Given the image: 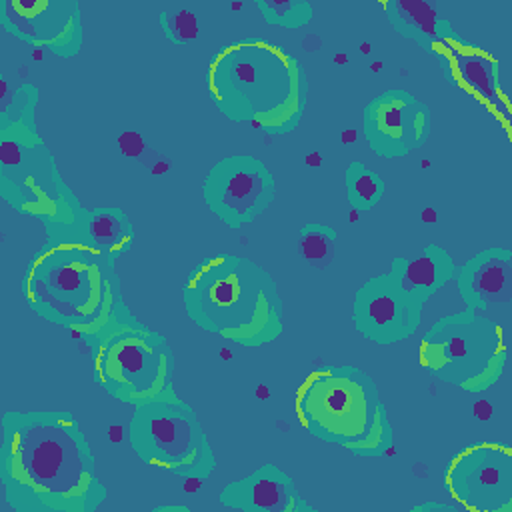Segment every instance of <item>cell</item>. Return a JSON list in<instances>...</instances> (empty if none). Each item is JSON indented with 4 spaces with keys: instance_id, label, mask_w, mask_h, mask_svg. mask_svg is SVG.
Returning <instances> with one entry per match:
<instances>
[{
    "instance_id": "6da1fadb",
    "label": "cell",
    "mask_w": 512,
    "mask_h": 512,
    "mask_svg": "<svg viewBox=\"0 0 512 512\" xmlns=\"http://www.w3.org/2000/svg\"><path fill=\"white\" fill-rule=\"evenodd\" d=\"M0 484L16 512H92L108 496L68 410H10L0 420Z\"/></svg>"
},
{
    "instance_id": "7a4b0ae2",
    "label": "cell",
    "mask_w": 512,
    "mask_h": 512,
    "mask_svg": "<svg viewBox=\"0 0 512 512\" xmlns=\"http://www.w3.org/2000/svg\"><path fill=\"white\" fill-rule=\"evenodd\" d=\"M206 88L226 118L272 136L292 132L308 102L302 64L266 38H240L214 52Z\"/></svg>"
},
{
    "instance_id": "3957f363",
    "label": "cell",
    "mask_w": 512,
    "mask_h": 512,
    "mask_svg": "<svg viewBox=\"0 0 512 512\" xmlns=\"http://www.w3.org/2000/svg\"><path fill=\"white\" fill-rule=\"evenodd\" d=\"M20 288L34 314L84 340L100 334L128 308L116 262L76 234L46 238L28 260Z\"/></svg>"
},
{
    "instance_id": "277c9868",
    "label": "cell",
    "mask_w": 512,
    "mask_h": 512,
    "mask_svg": "<svg viewBox=\"0 0 512 512\" xmlns=\"http://www.w3.org/2000/svg\"><path fill=\"white\" fill-rule=\"evenodd\" d=\"M182 300L198 328L238 346L258 348L284 332L274 278L244 256L218 252L202 258L182 286Z\"/></svg>"
},
{
    "instance_id": "5b68a950",
    "label": "cell",
    "mask_w": 512,
    "mask_h": 512,
    "mask_svg": "<svg viewBox=\"0 0 512 512\" xmlns=\"http://www.w3.org/2000/svg\"><path fill=\"white\" fill-rule=\"evenodd\" d=\"M292 406L308 434L354 456L378 458L392 448L388 410L372 376L356 366L312 370L296 388Z\"/></svg>"
},
{
    "instance_id": "8992f818",
    "label": "cell",
    "mask_w": 512,
    "mask_h": 512,
    "mask_svg": "<svg viewBox=\"0 0 512 512\" xmlns=\"http://www.w3.org/2000/svg\"><path fill=\"white\" fill-rule=\"evenodd\" d=\"M0 196L16 212L40 222L48 238L74 234L86 212L30 126L0 130Z\"/></svg>"
},
{
    "instance_id": "52a82bcc",
    "label": "cell",
    "mask_w": 512,
    "mask_h": 512,
    "mask_svg": "<svg viewBox=\"0 0 512 512\" xmlns=\"http://www.w3.org/2000/svg\"><path fill=\"white\" fill-rule=\"evenodd\" d=\"M88 342L94 382L112 398L134 408L176 398L174 354L168 342L138 322L128 308Z\"/></svg>"
},
{
    "instance_id": "ba28073f",
    "label": "cell",
    "mask_w": 512,
    "mask_h": 512,
    "mask_svg": "<svg viewBox=\"0 0 512 512\" xmlns=\"http://www.w3.org/2000/svg\"><path fill=\"white\" fill-rule=\"evenodd\" d=\"M508 358L506 326L470 308L436 320L418 344V362L428 374L474 394L498 384Z\"/></svg>"
},
{
    "instance_id": "9c48e42d",
    "label": "cell",
    "mask_w": 512,
    "mask_h": 512,
    "mask_svg": "<svg viewBox=\"0 0 512 512\" xmlns=\"http://www.w3.org/2000/svg\"><path fill=\"white\" fill-rule=\"evenodd\" d=\"M128 440L144 464L176 478L204 480L216 468L214 450L196 412L178 396L136 406Z\"/></svg>"
},
{
    "instance_id": "30bf717a",
    "label": "cell",
    "mask_w": 512,
    "mask_h": 512,
    "mask_svg": "<svg viewBox=\"0 0 512 512\" xmlns=\"http://www.w3.org/2000/svg\"><path fill=\"white\" fill-rule=\"evenodd\" d=\"M444 488L460 510L512 512V448L500 440L464 446L444 470Z\"/></svg>"
},
{
    "instance_id": "8fae6325",
    "label": "cell",
    "mask_w": 512,
    "mask_h": 512,
    "mask_svg": "<svg viewBox=\"0 0 512 512\" xmlns=\"http://www.w3.org/2000/svg\"><path fill=\"white\" fill-rule=\"evenodd\" d=\"M202 198L226 226L240 228L262 216L276 200V178L256 156L230 154L206 172Z\"/></svg>"
},
{
    "instance_id": "7c38bea8",
    "label": "cell",
    "mask_w": 512,
    "mask_h": 512,
    "mask_svg": "<svg viewBox=\"0 0 512 512\" xmlns=\"http://www.w3.org/2000/svg\"><path fill=\"white\" fill-rule=\"evenodd\" d=\"M0 22L18 40L58 58H74L84 44L76 0H2Z\"/></svg>"
},
{
    "instance_id": "4fadbf2b",
    "label": "cell",
    "mask_w": 512,
    "mask_h": 512,
    "mask_svg": "<svg viewBox=\"0 0 512 512\" xmlns=\"http://www.w3.org/2000/svg\"><path fill=\"white\" fill-rule=\"evenodd\" d=\"M430 108L404 88H390L362 110V132L380 158H402L430 136Z\"/></svg>"
},
{
    "instance_id": "5bb4252c",
    "label": "cell",
    "mask_w": 512,
    "mask_h": 512,
    "mask_svg": "<svg viewBox=\"0 0 512 512\" xmlns=\"http://www.w3.org/2000/svg\"><path fill=\"white\" fill-rule=\"evenodd\" d=\"M430 56L438 62L448 84L482 104L508 130L510 102L502 86L500 60L492 52L454 34L440 40Z\"/></svg>"
},
{
    "instance_id": "9a60e30c",
    "label": "cell",
    "mask_w": 512,
    "mask_h": 512,
    "mask_svg": "<svg viewBox=\"0 0 512 512\" xmlns=\"http://www.w3.org/2000/svg\"><path fill=\"white\" fill-rule=\"evenodd\" d=\"M422 306L386 272L368 278L358 288L352 304L354 328L374 344H396L418 330Z\"/></svg>"
},
{
    "instance_id": "2e32d148",
    "label": "cell",
    "mask_w": 512,
    "mask_h": 512,
    "mask_svg": "<svg viewBox=\"0 0 512 512\" xmlns=\"http://www.w3.org/2000/svg\"><path fill=\"white\" fill-rule=\"evenodd\" d=\"M218 500L240 512H316L300 496L294 480L276 464H262L248 476L226 484Z\"/></svg>"
},
{
    "instance_id": "e0dca14e",
    "label": "cell",
    "mask_w": 512,
    "mask_h": 512,
    "mask_svg": "<svg viewBox=\"0 0 512 512\" xmlns=\"http://www.w3.org/2000/svg\"><path fill=\"white\" fill-rule=\"evenodd\" d=\"M458 292L470 310H488L512 302V252L502 246L480 250L454 274Z\"/></svg>"
},
{
    "instance_id": "ac0fdd59",
    "label": "cell",
    "mask_w": 512,
    "mask_h": 512,
    "mask_svg": "<svg viewBox=\"0 0 512 512\" xmlns=\"http://www.w3.org/2000/svg\"><path fill=\"white\" fill-rule=\"evenodd\" d=\"M456 268L448 250L428 244L414 256H396L390 262L388 274L412 300L424 304L454 278Z\"/></svg>"
},
{
    "instance_id": "d6986e66",
    "label": "cell",
    "mask_w": 512,
    "mask_h": 512,
    "mask_svg": "<svg viewBox=\"0 0 512 512\" xmlns=\"http://www.w3.org/2000/svg\"><path fill=\"white\" fill-rule=\"evenodd\" d=\"M380 6L392 28L428 54L440 40L454 36V26L438 2L386 0Z\"/></svg>"
},
{
    "instance_id": "ffe728a7",
    "label": "cell",
    "mask_w": 512,
    "mask_h": 512,
    "mask_svg": "<svg viewBox=\"0 0 512 512\" xmlns=\"http://www.w3.org/2000/svg\"><path fill=\"white\" fill-rule=\"evenodd\" d=\"M74 234L114 262L130 252L136 240V230L130 218L120 208L112 206L86 210Z\"/></svg>"
},
{
    "instance_id": "44dd1931",
    "label": "cell",
    "mask_w": 512,
    "mask_h": 512,
    "mask_svg": "<svg viewBox=\"0 0 512 512\" xmlns=\"http://www.w3.org/2000/svg\"><path fill=\"white\" fill-rule=\"evenodd\" d=\"M36 106H38V88L34 84L12 86L2 76V96H0V130L12 126H30L36 128Z\"/></svg>"
},
{
    "instance_id": "7402d4cb",
    "label": "cell",
    "mask_w": 512,
    "mask_h": 512,
    "mask_svg": "<svg viewBox=\"0 0 512 512\" xmlns=\"http://www.w3.org/2000/svg\"><path fill=\"white\" fill-rule=\"evenodd\" d=\"M348 204L358 212H370L384 196L382 176L362 162H350L344 172Z\"/></svg>"
},
{
    "instance_id": "603a6c76",
    "label": "cell",
    "mask_w": 512,
    "mask_h": 512,
    "mask_svg": "<svg viewBox=\"0 0 512 512\" xmlns=\"http://www.w3.org/2000/svg\"><path fill=\"white\" fill-rule=\"evenodd\" d=\"M338 234L326 224H304L298 230L296 250L312 270L328 268L336 258Z\"/></svg>"
},
{
    "instance_id": "cb8c5ba5",
    "label": "cell",
    "mask_w": 512,
    "mask_h": 512,
    "mask_svg": "<svg viewBox=\"0 0 512 512\" xmlns=\"http://www.w3.org/2000/svg\"><path fill=\"white\" fill-rule=\"evenodd\" d=\"M164 36L176 46H194L202 38L200 16L188 6H170L158 14Z\"/></svg>"
},
{
    "instance_id": "d4e9b609",
    "label": "cell",
    "mask_w": 512,
    "mask_h": 512,
    "mask_svg": "<svg viewBox=\"0 0 512 512\" xmlns=\"http://www.w3.org/2000/svg\"><path fill=\"white\" fill-rule=\"evenodd\" d=\"M254 6L268 24L288 30L306 26L314 16V8L308 0H254Z\"/></svg>"
},
{
    "instance_id": "484cf974",
    "label": "cell",
    "mask_w": 512,
    "mask_h": 512,
    "mask_svg": "<svg viewBox=\"0 0 512 512\" xmlns=\"http://www.w3.org/2000/svg\"><path fill=\"white\" fill-rule=\"evenodd\" d=\"M412 512H460L456 504H440V502H422L412 508Z\"/></svg>"
},
{
    "instance_id": "4316f807",
    "label": "cell",
    "mask_w": 512,
    "mask_h": 512,
    "mask_svg": "<svg viewBox=\"0 0 512 512\" xmlns=\"http://www.w3.org/2000/svg\"><path fill=\"white\" fill-rule=\"evenodd\" d=\"M156 510H184V512H188L186 506H160V508H156Z\"/></svg>"
}]
</instances>
